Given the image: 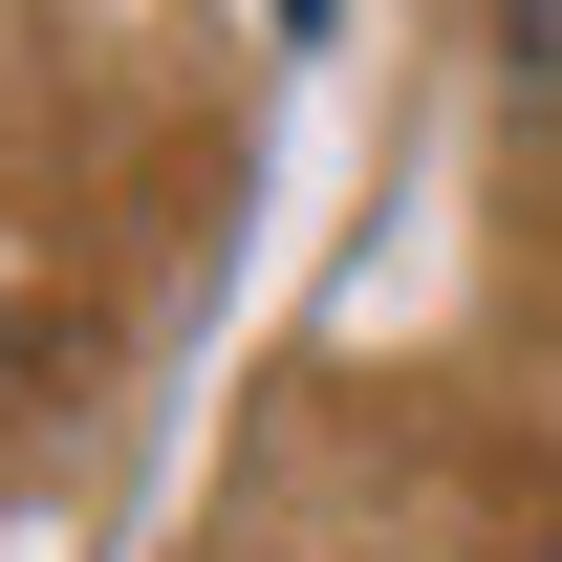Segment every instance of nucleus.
<instances>
[{
  "label": "nucleus",
  "mask_w": 562,
  "mask_h": 562,
  "mask_svg": "<svg viewBox=\"0 0 562 562\" xmlns=\"http://www.w3.org/2000/svg\"><path fill=\"white\" fill-rule=\"evenodd\" d=\"M519 22V87H541V131H562V0H497Z\"/></svg>",
  "instance_id": "nucleus-1"
},
{
  "label": "nucleus",
  "mask_w": 562,
  "mask_h": 562,
  "mask_svg": "<svg viewBox=\"0 0 562 562\" xmlns=\"http://www.w3.org/2000/svg\"><path fill=\"white\" fill-rule=\"evenodd\" d=\"M281 22H325V0H281Z\"/></svg>",
  "instance_id": "nucleus-2"
}]
</instances>
